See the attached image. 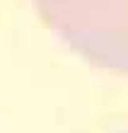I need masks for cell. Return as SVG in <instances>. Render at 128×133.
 <instances>
[{"mask_svg":"<svg viewBox=\"0 0 128 133\" xmlns=\"http://www.w3.org/2000/svg\"><path fill=\"white\" fill-rule=\"evenodd\" d=\"M34 7L82 61L128 75V0H34Z\"/></svg>","mask_w":128,"mask_h":133,"instance_id":"1","label":"cell"}]
</instances>
